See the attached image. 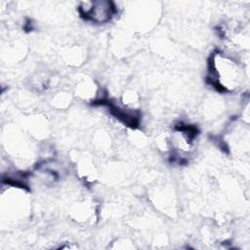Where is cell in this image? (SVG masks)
<instances>
[{
    "label": "cell",
    "mask_w": 250,
    "mask_h": 250,
    "mask_svg": "<svg viewBox=\"0 0 250 250\" xmlns=\"http://www.w3.org/2000/svg\"><path fill=\"white\" fill-rule=\"evenodd\" d=\"M209 80L220 92H235L243 83L242 65L230 55L216 52L210 58Z\"/></svg>",
    "instance_id": "cell-1"
},
{
    "label": "cell",
    "mask_w": 250,
    "mask_h": 250,
    "mask_svg": "<svg viewBox=\"0 0 250 250\" xmlns=\"http://www.w3.org/2000/svg\"><path fill=\"white\" fill-rule=\"evenodd\" d=\"M116 12L114 4L110 1H86L81 2L79 6L80 15L97 24L110 21Z\"/></svg>",
    "instance_id": "cell-2"
}]
</instances>
